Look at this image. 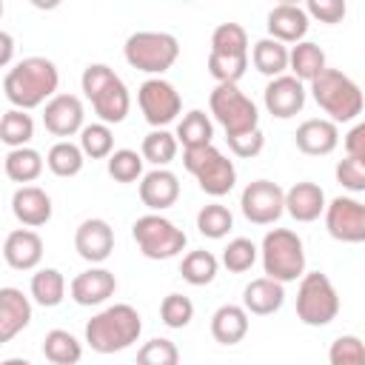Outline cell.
<instances>
[{"instance_id":"obj_1","label":"cell","mask_w":365,"mask_h":365,"mask_svg":"<svg viewBox=\"0 0 365 365\" xmlns=\"http://www.w3.org/2000/svg\"><path fill=\"white\" fill-rule=\"evenodd\" d=\"M57 86L60 71L48 57H23L3 77L6 100L11 103V108L20 111L46 106L51 97H57Z\"/></svg>"},{"instance_id":"obj_2","label":"cell","mask_w":365,"mask_h":365,"mask_svg":"<svg viewBox=\"0 0 365 365\" xmlns=\"http://www.w3.org/2000/svg\"><path fill=\"white\" fill-rule=\"evenodd\" d=\"M143 334L140 311L128 302H117L103 308L86 322V342L97 354H117L131 348Z\"/></svg>"},{"instance_id":"obj_3","label":"cell","mask_w":365,"mask_h":365,"mask_svg":"<svg viewBox=\"0 0 365 365\" xmlns=\"http://www.w3.org/2000/svg\"><path fill=\"white\" fill-rule=\"evenodd\" d=\"M80 86H83V94L88 97L94 114L100 117V123L117 125L125 120V114L131 108V97H128L125 83L114 74V68H108L106 63H88L83 68Z\"/></svg>"},{"instance_id":"obj_4","label":"cell","mask_w":365,"mask_h":365,"mask_svg":"<svg viewBox=\"0 0 365 365\" xmlns=\"http://www.w3.org/2000/svg\"><path fill=\"white\" fill-rule=\"evenodd\" d=\"M311 97L328 114L331 123H351L365 108L362 88L348 74H342L339 68H325L311 83Z\"/></svg>"},{"instance_id":"obj_5","label":"cell","mask_w":365,"mask_h":365,"mask_svg":"<svg viewBox=\"0 0 365 365\" xmlns=\"http://www.w3.org/2000/svg\"><path fill=\"white\" fill-rule=\"evenodd\" d=\"M259 257H262V271L265 277L277 279V282H297L305 277V248L297 231L291 228H274L262 237L259 245Z\"/></svg>"},{"instance_id":"obj_6","label":"cell","mask_w":365,"mask_h":365,"mask_svg":"<svg viewBox=\"0 0 365 365\" xmlns=\"http://www.w3.org/2000/svg\"><path fill=\"white\" fill-rule=\"evenodd\" d=\"M125 63L145 74L168 71L180 57V43L168 31H134L123 46Z\"/></svg>"},{"instance_id":"obj_7","label":"cell","mask_w":365,"mask_h":365,"mask_svg":"<svg viewBox=\"0 0 365 365\" xmlns=\"http://www.w3.org/2000/svg\"><path fill=\"white\" fill-rule=\"evenodd\" d=\"M208 106H211L214 120L222 125L225 137H240V134H251L259 128V111L254 100L245 97L240 86L234 83H217L208 97Z\"/></svg>"},{"instance_id":"obj_8","label":"cell","mask_w":365,"mask_h":365,"mask_svg":"<svg viewBox=\"0 0 365 365\" xmlns=\"http://www.w3.org/2000/svg\"><path fill=\"white\" fill-rule=\"evenodd\" d=\"M182 165H185L188 174H194V180L200 182V188L208 197H225L237 182L234 163L214 143L202 145V148H185L182 151Z\"/></svg>"},{"instance_id":"obj_9","label":"cell","mask_w":365,"mask_h":365,"mask_svg":"<svg viewBox=\"0 0 365 365\" xmlns=\"http://www.w3.org/2000/svg\"><path fill=\"white\" fill-rule=\"evenodd\" d=\"M336 314H339V294L334 282L322 271H305L297 288V317L311 328H322L334 322Z\"/></svg>"},{"instance_id":"obj_10","label":"cell","mask_w":365,"mask_h":365,"mask_svg":"<svg viewBox=\"0 0 365 365\" xmlns=\"http://www.w3.org/2000/svg\"><path fill=\"white\" fill-rule=\"evenodd\" d=\"M131 237L140 248V254L145 259H171L177 257L188 237L182 228H177L171 220H165L163 214H145V217H137L134 225H131Z\"/></svg>"},{"instance_id":"obj_11","label":"cell","mask_w":365,"mask_h":365,"mask_svg":"<svg viewBox=\"0 0 365 365\" xmlns=\"http://www.w3.org/2000/svg\"><path fill=\"white\" fill-rule=\"evenodd\" d=\"M137 103H140V111H143L145 123L154 125V128H163V125L174 123L177 114L182 111L180 91H177L168 80H163V77L145 80V83L137 88Z\"/></svg>"},{"instance_id":"obj_12","label":"cell","mask_w":365,"mask_h":365,"mask_svg":"<svg viewBox=\"0 0 365 365\" xmlns=\"http://www.w3.org/2000/svg\"><path fill=\"white\" fill-rule=\"evenodd\" d=\"M242 217L254 225H271L285 211V191L274 180H254L242 188L240 197Z\"/></svg>"},{"instance_id":"obj_13","label":"cell","mask_w":365,"mask_h":365,"mask_svg":"<svg viewBox=\"0 0 365 365\" xmlns=\"http://www.w3.org/2000/svg\"><path fill=\"white\" fill-rule=\"evenodd\" d=\"M325 228L339 242H365V202L334 197L325 208Z\"/></svg>"},{"instance_id":"obj_14","label":"cell","mask_w":365,"mask_h":365,"mask_svg":"<svg viewBox=\"0 0 365 365\" xmlns=\"http://www.w3.org/2000/svg\"><path fill=\"white\" fill-rule=\"evenodd\" d=\"M83 120H86V108L77 94H57L43 106V125L54 137L66 140V137L80 134L86 128Z\"/></svg>"},{"instance_id":"obj_15","label":"cell","mask_w":365,"mask_h":365,"mask_svg":"<svg viewBox=\"0 0 365 365\" xmlns=\"http://www.w3.org/2000/svg\"><path fill=\"white\" fill-rule=\"evenodd\" d=\"M262 103H265V111L277 120H291L302 111L305 106V86L302 80H297L294 74H282V77H274L268 80L265 91H262Z\"/></svg>"},{"instance_id":"obj_16","label":"cell","mask_w":365,"mask_h":365,"mask_svg":"<svg viewBox=\"0 0 365 365\" xmlns=\"http://www.w3.org/2000/svg\"><path fill=\"white\" fill-rule=\"evenodd\" d=\"M74 248L77 254L86 259V262H106L114 251V228L100 220V217H91V220H83L74 231Z\"/></svg>"},{"instance_id":"obj_17","label":"cell","mask_w":365,"mask_h":365,"mask_svg":"<svg viewBox=\"0 0 365 365\" xmlns=\"http://www.w3.org/2000/svg\"><path fill=\"white\" fill-rule=\"evenodd\" d=\"M268 37L279 40V43H302L311 26V17L305 11V6L297 3H279L268 11Z\"/></svg>"},{"instance_id":"obj_18","label":"cell","mask_w":365,"mask_h":365,"mask_svg":"<svg viewBox=\"0 0 365 365\" xmlns=\"http://www.w3.org/2000/svg\"><path fill=\"white\" fill-rule=\"evenodd\" d=\"M3 259L14 271H31L43 259V240L31 228H14L3 242Z\"/></svg>"},{"instance_id":"obj_19","label":"cell","mask_w":365,"mask_h":365,"mask_svg":"<svg viewBox=\"0 0 365 365\" xmlns=\"http://www.w3.org/2000/svg\"><path fill=\"white\" fill-rule=\"evenodd\" d=\"M117 291V277L108 268H88L77 274L68 285V294L77 305H103Z\"/></svg>"},{"instance_id":"obj_20","label":"cell","mask_w":365,"mask_h":365,"mask_svg":"<svg viewBox=\"0 0 365 365\" xmlns=\"http://www.w3.org/2000/svg\"><path fill=\"white\" fill-rule=\"evenodd\" d=\"M180 200V180L168 168H154L140 180V202L151 211H165Z\"/></svg>"},{"instance_id":"obj_21","label":"cell","mask_w":365,"mask_h":365,"mask_svg":"<svg viewBox=\"0 0 365 365\" xmlns=\"http://www.w3.org/2000/svg\"><path fill=\"white\" fill-rule=\"evenodd\" d=\"M294 143L302 154L308 157H328L336 145H339V128L336 123L331 120H322V117H314V120H305L297 134H294Z\"/></svg>"},{"instance_id":"obj_22","label":"cell","mask_w":365,"mask_h":365,"mask_svg":"<svg viewBox=\"0 0 365 365\" xmlns=\"http://www.w3.org/2000/svg\"><path fill=\"white\" fill-rule=\"evenodd\" d=\"M11 214L26 228H40L51 220V197L37 185H20L11 197Z\"/></svg>"},{"instance_id":"obj_23","label":"cell","mask_w":365,"mask_h":365,"mask_svg":"<svg viewBox=\"0 0 365 365\" xmlns=\"http://www.w3.org/2000/svg\"><path fill=\"white\" fill-rule=\"evenodd\" d=\"M31 322V302L20 288H0V342H11Z\"/></svg>"},{"instance_id":"obj_24","label":"cell","mask_w":365,"mask_h":365,"mask_svg":"<svg viewBox=\"0 0 365 365\" xmlns=\"http://www.w3.org/2000/svg\"><path fill=\"white\" fill-rule=\"evenodd\" d=\"M325 191L317 182H294L285 191V211L297 220V222H314L319 220V214H325Z\"/></svg>"},{"instance_id":"obj_25","label":"cell","mask_w":365,"mask_h":365,"mask_svg":"<svg viewBox=\"0 0 365 365\" xmlns=\"http://www.w3.org/2000/svg\"><path fill=\"white\" fill-rule=\"evenodd\" d=\"M282 302H285V285L271 277L251 279L242 291V308L254 317H268V314L279 311Z\"/></svg>"},{"instance_id":"obj_26","label":"cell","mask_w":365,"mask_h":365,"mask_svg":"<svg viewBox=\"0 0 365 365\" xmlns=\"http://www.w3.org/2000/svg\"><path fill=\"white\" fill-rule=\"evenodd\" d=\"M248 311L242 305H220L211 317V336L220 342V345H237L248 336Z\"/></svg>"},{"instance_id":"obj_27","label":"cell","mask_w":365,"mask_h":365,"mask_svg":"<svg viewBox=\"0 0 365 365\" xmlns=\"http://www.w3.org/2000/svg\"><path fill=\"white\" fill-rule=\"evenodd\" d=\"M251 63H254V68L259 71V74H265V77H282V71L288 68V63H291V48L285 46V43H279V40H274V37H262V40H257L254 43V48H251Z\"/></svg>"},{"instance_id":"obj_28","label":"cell","mask_w":365,"mask_h":365,"mask_svg":"<svg viewBox=\"0 0 365 365\" xmlns=\"http://www.w3.org/2000/svg\"><path fill=\"white\" fill-rule=\"evenodd\" d=\"M288 68H291V74H294L297 80L314 83V80L328 68L325 51H322L317 43L302 40V43H297V46L291 48V63H288Z\"/></svg>"},{"instance_id":"obj_29","label":"cell","mask_w":365,"mask_h":365,"mask_svg":"<svg viewBox=\"0 0 365 365\" xmlns=\"http://www.w3.org/2000/svg\"><path fill=\"white\" fill-rule=\"evenodd\" d=\"M228 60H248V34L240 23H220L211 34V51Z\"/></svg>"},{"instance_id":"obj_30","label":"cell","mask_w":365,"mask_h":365,"mask_svg":"<svg viewBox=\"0 0 365 365\" xmlns=\"http://www.w3.org/2000/svg\"><path fill=\"white\" fill-rule=\"evenodd\" d=\"M43 356L51 365H77L83 359V342L63 328H51L43 339Z\"/></svg>"},{"instance_id":"obj_31","label":"cell","mask_w":365,"mask_h":365,"mask_svg":"<svg viewBox=\"0 0 365 365\" xmlns=\"http://www.w3.org/2000/svg\"><path fill=\"white\" fill-rule=\"evenodd\" d=\"M83 163H86V154H83V148L77 145V143H71V140H57L51 148H48V154H46V165H48V171L54 174V177H77L80 171H83Z\"/></svg>"},{"instance_id":"obj_32","label":"cell","mask_w":365,"mask_h":365,"mask_svg":"<svg viewBox=\"0 0 365 365\" xmlns=\"http://www.w3.org/2000/svg\"><path fill=\"white\" fill-rule=\"evenodd\" d=\"M3 168H6V177L14 182H34L43 174V154L31 145L11 148L3 160Z\"/></svg>"},{"instance_id":"obj_33","label":"cell","mask_w":365,"mask_h":365,"mask_svg":"<svg viewBox=\"0 0 365 365\" xmlns=\"http://www.w3.org/2000/svg\"><path fill=\"white\" fill-rule=\"evenodd\" d=\"M66 297V277L57 268H40L31 274V299L43 308L60 305Z\"/></svg>"},{"instance_id":"obj_34","label":"cell","mask_w":365,"mask_h":365,"mask_svg":"<svg viewBox=\"0 0 365 365\" xmlns=\"http://www.w3.org/2000/svg\"><path fill=\"white\" fill-rule=\"evenodd\" d=\"M211 137H214V125H211L208 114L200 111V108H191V111L182 114V120L177 123V140L182 143V148H202V145H211Z\"/></svg>"},{"instance_id":"obj_35","label":"cell","mask_w":365,"mask_h":365,"mask_svg":"<svg viewBox=\"0 0 365 365\" xmlns=\"http://www.w3.org/2000/svg\"><path fill=\"white\" fill-rule=\"evenodd\" d=\"M177 145H180L177 134H171V131H165V128H154V131H148V134L143 137L140 154H143L145 163H151V165H157V168H165V165L177 157Z\"/></svg>"},{"instance_id":"obj_36","label":"cell","mask_w":365,"mask_h":365,"mask_svg":"<svg viewBox=\"0 0 365 365\" xmlns=\"http://www.w3.org/2000/svg\"><path fill=\"white\" fill-rule=\"evenodd\" d=\"M217 271H220V259H217L211 251H188V254L182 257V262H180L182 279H185L188 285H197V288L214 282Z\"/></svg>"},{"instance_id":"obj_37","label":"cell","mask_w":365,"mask_h":365,"mask_svg":"<svg viewBox=\"0 0 365 365\" xmlns=\"http://www.w3.org/2000/svg\"><path fill=\"white\" fill-rule=\"evenodd\" d=\"M31 137H34V120H31V114H26L20 108H9L3 114V120H0V140L9 145V151L11 148H26Z\"/></svg>"},{"instance_id":"obj_38","label":"cell","mask_w":365,"mask_h":365,"mask_svg":"<svg viewBox=\"0 0 365 365\" xmlns=\"http://www.w3.org/2000/svg\"><path fill=\"white\" fill-rule=\"evenodd\" d=\"M197 228H200V234L208 237V240H222V237H228V231L234 228V217H231V211H228L225 205L208 202V205H202L200 214H197Z\"/></svg>"},{"instance_id":"obj_39","label":"cell","mask_w":365,"mask_h":365,"mask_svg":"<svg viewBox=\"0 0 365 365\" xmlns=\"http://www.w3.org/2000/svg\"><path fill=\"white\" fill-rule=\"evenodd\" d=\"M80 148L91 160H108L114 154V134L106 123H91L80 131Z\"/></svg>"},{"instance_id":"obj_40","label":"cell","mask_w":365,"mask_h":365,"mask_svg":"<svg viewBox=\"0 0 365 365\" xmlns=\"http://www.w3.org/2000/svg\"><path fill=\"white\" fill-rule=\"evenodd\" d=\"M143 163H145L143 154H137L131 148H117L106 160V168L114 182H134V180H143Z\"/></svg>"},{"instance_id":"obj_41","label":"cell","mask_w":365,"mask_h":365,"mask_svg":"<svg viewBox=\"0 0 365 365\" xmlns=\"http://www.w3.org/2000/svg\"><path fill=\"white\" fill-rule=\"evenodd\" d=\"M257 254H259V248H257L248 237H234V240L222 248V265H225L231 274H245V271L257 262Z\"/></svg>"},{"instance_id":"obj_42","label":"cell","mask_w":365,"mask_h":365,"mask_svg":"<svg viewBox=\"0 0 365 365\" xmlns=\"http://www.w3.org/2000/svg\"><path fill=\"white\" fill-rule=\"evenodd\" d=\"M328 365H365V342L354 334H342L328 348Z\"/></svg>"},{"instance_id":"obj_43","label":"cell","mask_w":365,"mask_h":365,"mask_svg":"<svg viewBox=\"0 0 365 365\" xmlns=\"http://www.w3.org/2000/svg\"><path fill=\"white\" fill-rule=\"evenodd\" d=\"M137 365H180V351L171 339L154 336L137 351Z\"/></svg>"},{"instance_id":"obj_44","label":"cell","mask_w":365,"mask_h":365,"mask_svg":"<svg viewBox=\"0 0 365 365\" xmlns=\"http://www.w3.org/2000/svg\"><path fill=\"white\" fill-rule=\"evenodd\" d=\"M160 319L168 328H185L194 319V302L185 294H168L160 302Z\"/></svg>"},{"instance_id":"obj_45","label":"cell","mask_w":365,"mask_h":365,"mask_svg":"<svg viewBox=\"0 0 365 365\" xmlns=\"http://www.w3.org/2000/svg\"><path fill=\"white\" fill-rule=\"evenodd\" d=\"M305 11H308V17L334 26V23H342L345 20L348 6H345V0H308Z\"/></svg>"},{"instance_id":"obj_46","label":"cell","mask_w":365,"mask_h":365,"mask_svg":"<svg viewBox=\"0 0 365 365\" xmlns=\"http://www.w3.org/2000/svg\"><path fill=\"white\" fill-rule=\"evenodd\" d=\"M334 174H336V182L342 188H348V191H365V165L356 163L354 157L339 160L336 168H334Z\"/></svg>"},{"instance_id":"obj_47","label":"cell","mask_w":365,"mask_h":365,"mask_svg":"<svg viewBox=\"0 0 365 365\" xmlns=\"http://www.w3.org/2000/svg\"><path fill=\"white\" fill-rule=\"evenodd\" d=\"M228 140V148L234 151V157H240V160H251V157H257L262 148H265V134L257 128V131H251V134H240V137H225Z\"/></svg>"},{"instance_id":"obj_48","label":"cell","mask_w":365,"mask_h":365,"mask_svg":"<svg viewBox=\"0 0 365 365\" xmlns=\"http://www.w3.org/2000/svg\"><path fill=\"white\" fill-rule=\"evenodd\" d=\"M345 151H348V157H354L356 163L365 165V120L356 123V125L345 134Z\"/></svg>"},{"instance_id":"obj_49","label":"cell","mask_w":365,"mask_h":365,"mask_svg":"<svg viewBox=\"0 0 365 365\" xmlns=\"http://www.w3.org/2000/svg\"><path fill=\"white\" fill-rule=\"evenodd\" d=\"M0 46H3V51H0V66H11L14 40H11V34H9V31H0Z\"/></svg>"},{"instance_id":"obj_50","label":"cell","mask_w":365,"mask_h":365,"mask_svg":"<svg viewBox=\"0 0 365 365\" xmlns=\"http://www.w3.org/2000/svg\"><path fill=\"white\" fill-rule=\"evenodd\" d=\"M0 365H31L29 359H23V356H11V359H3Z\"/></svg>"}]
</instances>
